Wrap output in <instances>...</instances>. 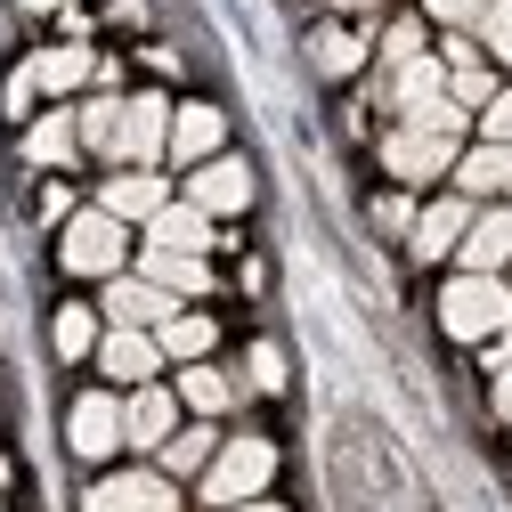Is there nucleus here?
I'll use <instances>...</instances> for the list:
<instances>
[{
	"label": "nucleus",
	"instance_id": "f257e3e1",
	"mask_svg": "<svg viewBox=\"0 0 512 512\" xmlns=\"http://www.w3.org/2000/svg\"><path fill=\"white\" fill-rule=\"evenodd\" d=\"M439 326L447 334H456V342H496L504 326H512V285L504 277H456V285H447L439 293Z\"/></svg>",
	"mask_w": 512,
	"mask_h": 512
},
{
	"label": "nucleus",
	"instance_id": "f03ea898",
	"mask_svg": "<svg viewBox=\"0 0 512 512\" xmlns=\"http://www.w3.org/2000/svg\"><path fill=\"white\" fill-rule=\"evenodd\" d=\"M269 472H277V447L269 439H228L220 456H212V472H204V496L220 512H236V504H252V496L269 488Z\"/></svg>",
	"mask_w": 512,
	"mask_h": 512
},
{
	"label": "nucleus",
	"instance_id": "7ed1b4c3",
	"mask_svg": "<svg viewBox=\"0 0 512 512\" xmlns=\"http://www.w3.org/2000/svg\"><path fill=\"white\" fill-rule=\"evenodd\" d=\"M57 252H66L74 277H114V269H122V220H114V212H74Z\"/></svg>",
	"mask_w": 512,
	"mask_h": 512
},
{
	"label": "nucleus",
	"instance_id": "20e7f679",
	"mask_svg": "<svg viewBox=\"0 0 512 512\" xmlns=\"http://www.w3.org/2000/svg\"><path fill=\"white\" fill-rule=\"evenodd\" d=\"M82 512H179V488L155 472H114L82 496Z\"/></svg>",
	"mask_w": 512,
	"mask_h": 512
},
{
	"label": "nucleus",
	"instance_id": "39448f33",
	"mask_svg": "<svg viewBox=\"0 0 512 512\" xmlns=\"http://www.w3.org/2000/svg\"><path fill=\"white\" fill-rule=\"evenodd\" d=\"M171 147V106L163 98H122V139H114V163H155Z\"/></svg>",
	"mask_w": 512,
	"mask_h": 512
},
{
	"label": "nucleus",
	"instance_id": "423d86ee",
	"mask_svg": "<svg viewBox=\"0 0 512 512\" xmlns=\"http://www.w3.org/2000/svg\"><path fill=\"white\" fill-rule=\"evenodd\" d=\"M66 439H74V456H114L122 447V399H106V391H90V399H74V415H66Z\"/></svg>",
	"mask_w": 512,
	"mask_h": 512
},
{
	"label": "nucleus",
	"instance_id": "0eeeda50",
	"mask_svg": "<svg viewBox=\"0 0 512 512\" xmlns=\"http://www.w3.org/2000/svg\"><path fill=\"white\" fill-rule=\"evenodd\" d=\"M382 163H391L407 187L439 179V171H456V139H439V131H399L391 147H382Z\"/></svg>",
	"mask_w": 512,
	"mask_h": 512
},
{
	"label": "nucleus",
	"instance_id": "6e6552de",
	"mask_svg": "<svg viewBox=\"0 0 512 512\" xmlns=\"http://www.w3.org/2000/svg\"><path fill=\"white\" fill-rule=\"evenodd\" d=\"M106 317H114V326H131V334L171 326V293L147 285V277H114V285H106Z\"/></svg>",
	"mask_w": 512,
	"mask_h": 512
},
{
	"label": "nucleus",
	"instance_id": "1a4fd4ad",
	"mask_svg": "<svg viewBox=\"0 0 512 512\" xmlns=\"http://www.w3.org/2000/svg\"><path fill=\"white\" fill-rule=\"evenodd\" d=\"M252 204V171L236 163V155H212V163H196V212L212 220V212H244Z\"/></svg>",
	"mask_w": 512,
	"mask_h": 512
},
{
	"label": "nucleus",
	"instance_id": "9d476101",
	"mask_svg": "<svg viewBox=\"0 0 512 512\" xmlns=\"http://www.w3.org/2000/svg\"><path fill=\"white\" fill-rule=\"evenodd\" d=\"M447 98V66L439 57H407V66H391V106L415 122V114H431Z\"/></svg>",
	"mask_w": 512,
	"mask_h": 512
},
{
	"label": "nucleus",
	"instance_id": "9b49d317",
	"mask_svg": "<svg viewBox=\"0 0 512 512\" xmlns=\"http://www.w3.org/2000/svg\"><path fill=\"white\" fill-rule=\"evenodd\" d=\"M464 236H472V204H464V196H447V204L415 212V236H407V244L423 252V261H439V252H456Z\"/></svg>",
	"mask_w": 512,
	"mask_h": 512
},
{
	"label": "nucleus",
	"instance_id": "f8f14e48",
	"mask_svg": "<svg viewBox=\"0 0 512 512\" xmlns=\"http://www.w3.org/2000/svg\"><path fill=\"white\" fill-rule=\"evenodd\" d=\"M179 431V399L171 391H155V382H139V399L122 407V439H139V447H163Z\"/></svg>",
	"mask_w": 512,
	"mask_h": 512
},
{
	"label": "nucleus",
	"instance_id": "ddd939ff",
	"mask_svg": "<svg viewBox=\"0 0 512 512\" xmlns=\"http://www.w3.org/2000/svg\"><path fill=\"white\" fill-rule=\"evenodd\" d=\"M147 244H155V252H196V261H204V244H212V220H204L196 204H163V212L147 220Z\"/></svg>",
	"mask_w": 512,
	"mask_h": 512
},
{
	"label": "nucleus",
	"instance_id": "4468645a",
	"mask_svg": "<svg viewBox=\"0 0 512 512\" xmlns=\"http://www.w3.org/2000/svg\"><path fill=\"white\" fill-rule=\"evenodd\" d=\"M98 366H106L114 382H147V374L163 366V342H147V334H131V326H114V334L98 342Z\"/></svg>",
	"mask_w": 512,
	"mask_h": 512
},
{
	"label": "nucleus",
	"instance_id": "2eb2a0df",
	"mask_svg": "<svg viewBox=\"0 0 512 512\" xmlns=\"http://www.w3.org/2000/svg\"><path fill=\"white\" fill-rule=\"evenodd\" d=\"M220 139H228V122H220L212 106H179V114H171V155H179V163H212Z\"/></svg>",
	"mask_w": 512,
	"mask_h": 512
},
{
	"label": "nucleus",
	"instance_id": "dca6fc26",
	"mask_svg": "<svg viewBox=\"0 0 512 512\" xmlns=\"http://www.w3.org/2000/svg\"><path fill=\"white\" fill-rule=\"evenodd\" d=\"M504 261H512V212H480L472 236H464V269L472 277H496Z\"/></svg>",
	"mask_w": 512,
	"mask_h": 512
},
{
	"label": "nucleus",
	"instance_id": "f3484780",
	"mask_svg": "<svg viewBox=\"0 0 512 512\" xmlns=\"http://www.w3.org/2000/svg\"><path fill=\"white\" fill-rule=\"evenodd\" d=\"M98 212H114V220H155V212H163V179H155V171H122L106 196H98Z\"/></svg>",
	"mask_w": 512,
	"mask_h": 512
},
{
	"label": "nucleus",
	"instance_id": "a211bd4d",
	"mask_svg": "<svg viewBox=\"0 0 512 512\" xmlns=\"http://www.w3.org/2000/svg\"><path fill=\"white\" fill-rule=\"evenodd\" d=\"M147 285H163V293H204L212 277H204L196 252H155V244H147Z\"/></svg>",
	"mask_w": 512,
	"mask_h": 512
},
{
	"label": "nucleus",
	"instance_id": "6ab92c4d",
	"mask_svg": "<svg viewBox=\"0 0 512 512\" xmlns=\"http://www.w3.org/2000/svg\"><path fill=\"white\" fill-rule=\"evenodd\" d=\"M456 179H464V196H488V187H512V147H472L464 163H456Z\"/></svg>",
	"mask_w": 512,
	"mask_h": 512
},
{
	"label": "nucleus",
	"instance_id": "aec40b11",
	"mask_svg": "<svg viewBox=\"0 0 512 512\" xmlns=\"http://www.w3.org/2000/svg\"><path fill=\"white\" fill-rule=\"evenodd\" d=\"M33 90H82L90 82V49H49V57H33Z\"/></svg>",
	"mask_w": 512,
	"mask_h": 512
},
{
	"label": "nucleus",
	"instance_id": "412c9836",
	"mask_svg": "<svg viewBox=\"0 0 512 512\" xmlns=\"http://www.w3.org/2000/svg\"><path fill=\"white\" fill-rule=\"evenodd\" d=\"M74 139H82V122H74V114H49V122H33V139H25V155L57 171V163L74 155Z\"/></svg>",
	"mask_w": 512,
	"mask_h": 512
},
{
	"label": "nucleus",
	"instance_id": "4be33fe9",
	"mask_svg": "<svg viewBox=\"0 0 512 512\" xmlns=\"http://www.w3.org/2000/svg\"><path fill=\"white\" fill-rule=\"evenodd\" d=\"M309 57H317L326 74H358V66H366V33H342V25H326V33L309 41Z\"/></svg>",
	"mask_w": 512,
	"mask_h": 512
},
{
	"label": "nucleus",
	"instance_id": "5701e85b",
	"mask_svg": "<svg viewBox=\"0 0 512 512\" xmlns=\"http://www.w3.org/2000/svg\"><path fill=\"white\" fill-rule=\"evenodd\" d=\"M155 342H163V358H187V366H204V350H212V317H171V326H163Z\"/></svg>",
	"mask_w": 512,
	"mask_h": 512
},
{
	"label": "nucleus",
	"instance_id": "b1692460",
	"mask_svg": "<svg viewBox=\"0 0 512 512\" xmlns=\"http://www.w3.org/2000/svg\"><path fill=\"white\" fill-rule=\"evenodd\" d=\"M74 122H82V139H90L98 155H114V139H122V98H90Z\"/></svg>",
	"mask_w": 512,
	"mask_h": 512
},
{
	"label": "nucleus",
	"instance_id": "393cba45",
	"mask_svg": "<svg viewBox=\"0 0 512 512\" xmlns=\"http://www.w3.org/2000/svg\"><path fill=\"white\" fill-rule=\"evenodd\" d=\"M179 399L196 407V415H220V407H228V374H212V366H187V382H179Z\"/></svg>",
	"mask_w": 512,
	"mask_h": 512
},
{
	"label": "nucleus",
	"instance_id": "a878e982",
	"mask_svg": "<svg viewBox=\"0 0 512 512\" xmlns=\"http://www.w3.org/2000/svg\"><path fill=\"white\" fill-rule=\"evenodd\" d=\"M212 464V431H171L163 439V472H204Z\"/></svg>",
	"mask_w": 512,
	"mask_h": 512
},
{
	"label": "nucleus",
	"instance_id": "bb28decb",
	"mask_svg": "<svg viewBox=\"0 0 512 512\" xmlns=\"http://www.w3.org/2000/svg\"><path fill=\"white\" fill-rule=\"evenodd\" d=\"M57 350H66V358H90V350H98V317H90V309H57Z\"/></svg>",
	"mask_w": 512,
	"mask_h": 512
},
{
	"label": "nucleus",
	"instance_id": "cd10ccee",
	"mask_svg": "<svg viewBox=\"0 0 512 512\" xmlns=\"http://www.w3.org/2000/svg\"><path fill=\"white\" fill-rule=\"evenodd\" d=\"M480 33H488V49L512 66V0H488V25H480Z\"/></svg>",
	"mask_w": 512,
	"mask_h": 512
},
{
	"label": "nucleus",
	"instance_id": "c85d7f7f",
	"mask_svg": "<svg viewBox=\"0 0 512 512\" xmlns=\"http://www.w3.org/2000/svg\"><path fill=\"white\" fill-rule=\"evenodd\" d=\"M439 25H488V0H431Z\"/></svg>",
	"mask_w": 512,
	"mask_h": 512
},
{
	"label": "nucleus",
	"instance_id": "c756f323",
	"mask_svg": "<svg viewBox=\"0 0 512 512\" xmlns=\"http://www.w3.org/2000/svg\"><path fill=\"white\" fill-rule=\"evenodd\" d=\"M252 382H261V391H277V382H285V358H277V342H261V350H252Z\"/></svg>",
	"mask_w": 512,
	"mask_h": 512
},
{
	"label": "nucleus",
	"instance_id": "7c9ffc66",
	"mask_svg": "<svg viewBox=\"0 0 512 512\" xmlns=\"http://www.w3.org/2000/svg\"><path fill=\"white\" fill-rule=\"evenodd\" d=\"M382 57H391V66H407V57H423V33H415V25H391V41H382Z\"/></svg>",
	"mask_w": 512,
	"mask_h": 512
},
{
	"label": "nucleus",
	"instance_id": "2f4dec72",
	"mask_svg": "<svg viewBox=\"0 0 512 512\" xmlns=\"http://www.w3.org/2000/svg\"><path fill=\"white\" fill-rule=\"evenodd\" d=\"M488 139H496V147H512V90H496V98H488Z\"/></svg>",
	"mask_w": 512,
	"mask_h": 512
},
{
	"label": "nucleus",
	"instance_id": "473e14b6",
	"mask_svg": "<svg viewBox=\"0 0 512 512\" xmlns=\"http://www.w3.org/2000/svg\"><path fill=\"white\" fill-rule=\"evenodd\" d=\"M374 220H382V228H407V236H415V204H407V196H391V204H374Z\"/></svg>",
	"mask_w": 512,
	"mask_h": 512
},
{
	"label": "nucleus",
	"instance_id": "72a5a7b5",
	"mask_svg": "<svg viewBox=\"0 0 512 512\" xmlns=\"http://www.w3.org/2000/svg\"><path fill=\"white\" fill-rule=\"evenodd\" d=\"M496 415H504V423H512V366H504V374H496Z\"/></svg>",
	"mask_w": 512,
	"mask_h": 512
},
{
	"label": "nucleus",
	"instance_id": "f704fd0d",
	"mask_svg": "<svg viewBox=\"0 0 512 512\" xmlns=\"http://www.w3.org/2000/svg\"><path fill=\"white\" fill-rule=\"evenodd\" d=\"M236 512H285V504H236Z\"/></svg>",
	"mask_w": 512,
	"mask_h": 512
},
{
	"label": "nucleus",
	"instance_id": "c9c22d12",
	"mask_svg": "<svg viewBox=\"0 0 512 512\" xmlns=\"http://www.w3.org/2000/svg\"><path fill=\"white\" fill-rule=\"evenodd\" d=\"M25 9H66V0H25Z\"/></svg>",
	"mask_w": 512,
	"mask_h": 512
}]
</instances>
